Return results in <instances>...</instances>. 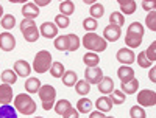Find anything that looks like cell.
<instances>
[{
    "mask_svg": "<svg viewBox=\"0 0 156 118\" xmlns=\"http://www.w3.org/2000/svg\"><path fill=\"white\" fill-rule=\"evenodd\" d=\"M69 23H70L69 17L62 16V14H58V16L55 17V25H56V27H59V28H67Z\"/></svg>",
    "mask_w": 156,
    "mask_h": 118,
    "instance_id": "f35d334b",
    "label": "cell"
},
{
    "mask_svg": "<svg viewBox=\"0 0 156 118\" xmlns=\"http://www.w3.org/2000/svg\"><path fill=\"white\" fill-rule=\"evenodd\" d=\"M31 70H33V69L30 67V64H28L27 61L19 59V61H16V62H14V73H16L17 76L27 78V76H30Z\"/></svg>",
    "mask_w": 156,
    "mask_h": 118,
    "instance_id": "7c38bea8",
    "label": "cell"
},
{
    "mask_svg": "<svg viewBox=\"0 0 156 118\" xmlns=\"http://www.w3.org/2000/svg\"><path fill=\"white\" fill-rule=\"evenodd\" d=\"M75 89H76V93H80V95H87L89 92H90V84L87 81H76L75 84Z\"/></svg>",
    "mask_w": 156,
    "mask_h": 118,
    "instance_id": "d590c367",
    "label": "cell"
},
{
    "mask_svg": "<svg viewBox=\"0 0 156 118\" xmlns=\"http://www.w3.org/2000/svg\"><path fill=\"white\" fill-rule=\"evenodd\" d=\"M117 76L122 83H128L134 78V70L129 67V65H122V67L117 70Z\"/></svg>",
    "mask_w": 156,
    "mask_h": 118,
    "instance_id": "2e32d148",
    "label": "cell"
},
{
    "mask_svg": "<svg viewBox=\"0 0 156 118\" xmlns=\"http://www.w3.org/2000/svg\"><path fill=\"white\" fill-rule=\"evenodd\" d=\"M137 104L145 107H153L156 104V93L154 90H142L137 93Z\"/></svg>",
    "mask_w": 156,
    "mask_h": 118,
    "instance_id": "8992f818",
    "label": "cell"
},
{
    "mask_svg": "<svg viewBox=\"0 0 156 118\" xmlns=\"http://www.w3.org/2000/svg\"><path fill=\"white\" fill-rule=\"evenodd\" d=\"M137 87H139V81L136 79V78H133V79L128 81V83H122V92L125 95L126 93H136Z\"/></svg>",
    "mask_w": 156,
    "mask_h": 118,
    "instance_id": "d4e9b609",
    "label": "cell"
},
{
    "mask_svg": "<svg viewBox=\"0 0 156 118\" xmlns=\"http://www.w3.org/2000/svg\"><path fill=\"white\" fill-rule=\"evenodd\" d=\"M125 98H126V95L123 93L122 90H112L111 93H109V99L112 101V104H115V106L123 104L125 103Z\"/></svg>",
    "mask_w": 156,
    "mask_h": 118,
    "instance_id": "83f0119b",
    "label": "cell"
},
{
    "mask_svg": "<svg viewBox=\"0 0 156 118\" xmlns=\"http://www.w3.org/2000/svg\"><path fill=\"white\" fill-rule=\"evenodd\" d=\"M12 101V89L9 84H0V104L5 106Z\"/></svg>",
    "mask_w": 156,
    "mask_h": 118,
    "instance_id": "5bb4252c",
    "label": "cell"
},
{
    "mask_svg": "<svg viewBox=\"0 0 156 118\" xmlns=\"http://www.w3.org/2000/svg\"><path fill=\"white\" fill-rule=\"evenodd\" d=\"M83 62L87 65V67H98L100 56L97 53H92V51H87V53L83 56Z\"/></svg>",
    "mask_w": 156,
    "mask_h": 118,
    "instance_id": "ffe728a7",
    "label": "cell"
},
{
    "mask_svg": "<svg viewBox=\"0 0 156 118\" xmlns=\"http://www.w3.org/2000/svg\"><path fill=\"white\" fill-rule=\"evenodd\" d=\"M97 20L95 19H92V17H87V19H84L83 20V28L86 30V31H89V33H92L95 28H97Z\"/></svg>",
    "mask_w": 156,
    "mask_h": 118,
    "instance_id": "74e56055",
    "label": "cell"
},
{
    "mask_svg": "<svg viewBox=\"0 0 156 118\" xmlns=\"http://www.w3.org/2000/svg\"><path fill=\"white\" fill-rule=\"evenodd\" d=\"M64 65L61 62H51V67H50V75L53 78H62L64 75Z\"/></svg>",
    "mask_w": 156,
    "mask_h": 118,
    "instance_id": "4dcf8cb0",
    "label": "cell"
},
{
    "mask_svg": "<svg viewBox=\"0 0 156 118\" xmlns=\"http://www.w3.org/2000/svg\"><path fill=\"white\" fill-rule=\"evenodd\" d=\"M2 27L5 28V30H12L14 28V25H16V17L12 16V14H6V16H3L2 17Z\"/></svg>",
    "mask_w": 156,
    "mask_h": 118,
    "instance_id": "e575fe53",
    "label": "cell"
},
{
    "mask_svg": "<svg viewBox=\"0 0 156 118\" xmlns=\"http://www.w3.org/2000/svg\"><path fill=\"white\" fill-rule=\"evenodd\" d=\"M89 12H90V17L97 20V19L103 17V14H105V6H103L101 3H94L92 6H90Z\"/></svg>",
    "mask_w": 156,
    "mask_h": 118,
    "instance_id": "f546056e",
    "label": "cell"
},
{
    "mask_svg": "<svg viewBox=\"0 0 156 118\" xmlns=\"http://www.w3.org/2000/svg\"><path fill=\"white\" fill-rule=\"evenodd\" d=\"M20 31H22V34H23V37H25V41H27V42H36L39 39V36H41V34H39L37 27H36V23H34V20H31V19H23L22 20Z\"/></svg>",
    "mask_w": 156,
    "mask_h": 118,
    "instance_id": "5b68a950",
    "label": "cell"
},
{
    "mask_svg": "<svg viewBox=\"0 0 156 118\" xmlns=\"http://www.w3.org/2000/svg\"><path fill=\"white\" fill-rule=\"evenodd\" d=\"M109 23L122 28L123 23H125V16L122 14V12H112V14L109 16Z\"/></svg>",
    "mask_w": 156,
    "mask_h": 118,
    "instance_id": "d6a6232c",
    "label": "cell"
},
{
    "mask_svg": "<svg viewBox=\"0 0 156 118\" xmlns=\"http://www.w3.org/2000/svg\"><path fill=\"white\" fill-rule=\"evenodd\" d=\"M90 109H92V101H90L89 98L78 99V103H76L78 113H87V112H90Z\"/></svg>",
    "mask_w": 156,
    "mask_h": 118,
    "instance_id": "44dd1931",
    "label": "cell"
},
{
    "mask_svg": "<svg viewBox=\"0 0 156 118\" xmlns=\"http://www.w3.org/2000/svg\"><path fill=\"white\" fill-rule=\"evenodd\" d=\"M145 23H147V27H148L151 31L156 30V12H154V11H150V12H148V16H147V19H145Z\"/></svg>",
    "mask_w": 156,
    "mask_h": 118,
    "instance_id": "60d3db41",
    "label": "cell"
},
{
    "mask_svg": "<svg viewBox=\"0 0 156 118\" xmlns=\"http://www.w3.org/2000/svg\"><path fill=\"white\" fill-rule=\"evenodd\" d=\"M144 53L150 62H154L156 61V42H151L150 47L147 48V51H144Z\"/></svg>",
    "mask_w": 156,
    "mask_h": 118,
    "instance_id": "ab89813d",
    "label": "cell"
},
{
    "mask_svg": "<svg viewBox=\"0 0 156 118\" xmlns=\"http://www.w3.org/2000/svg\"><path fill=\"white\" fill-rule=\"evenodd\" d=\"M3 17V6H2V3H0V19Z\"/></svg>",
    "mask_w": 156,
    "mask_h": 118,
    "instance_id": "681fc988",
    "label": "cell"
},
{
    "mask_svg": "<svg viewBox=\"0 0 156 118\" xmlns=\"http://www.w3.org/2000/svg\"><path fill=\"white\" fill-rule=\"evenodd\" d=\"M112 90H114V81H112V78L103 76V79L98 83V92H100V93H111Z\"/></svg>",
    "mask_w": 156,
    "mask_h": 118,
    "instance_id": "e0dca14e",
    "label": "cell"
},
{
    "mask_svg": "<svg viewBox=\"0 0 156 118\" xmlns=\"http://www.w3.org/2000/svg\"><path fill=\"white\" fill-rule=\"evenodd\" d=\"M126 31H131V33H139V34H144V27H142V23L139 22H133L131 25L128 27Z\"/></svg>",
    "mask_w": 156,
    "mask_h": 118,
    "instance_id": "7bdbcfd3",
    "label": "cell"
},
{
    "mask_svg": "<svg viewBox=\"0 0 156 118\" xmlns=\"http://www.w3.org/2000/svg\"><path fill=\"white\" fill-rule=\"evenodd\" d=\"M154 6H156V3L154 2H147V0H144V2H142V8H144L145 11H154Z\"/></svg>",
    "mask_w": 156,
    "mask_h": 118,
    "instance_id": "f6af8a7d",
    "label": "cell"
},
{
    "mask_svg": "<svg viewBox=\"0 0 156 118\" xmlns=\"http://www.w3.org/2000/svg\"><path fill=\"white\" fill-rule=\"evenodd\" d=\"M103 39H105L106 42H115L119 41L120 36H122V30L120 27H115V25H108V27H105V30H103Z\"/></svg>",
    "mask_w": 156,
    "mask_h": 118,
    "instance_id": "ba28073f",
    "label": "cell"
},
{
    "mask_svg": "<svg viewBox=\"0 0 156 118\" xmlns=\"http://www.w3.org/2000/svg\"><path fill=\"white\" fill-rule=\"evenodd\" d=\"M137 64L140 65V67H144V69H147V67H150V61L147 59V56H145V53L142 51V53H139L137 55Z\"/></svg>",
    "mask_w": 156,
    "mask_h": 118,
    "instance_id": "b9f144b4",
    "label": "cell"
},
{
    "mask_svg": "<svg viewBox=\"0 0 156 118\" xmlns=\"http://www.w3.org/2000/svg\"><path fill=\"white\" fill-rule=\"evenodd\" d=\"M0 118H17V110L9 104L0 106Z\"/></svg>",
    "mask_w": 156,
    "mask_h": 118,
    "instance_id": "484cf974",
    "label": "cell"
},
{
    "mask_svg": "<svg viewBox=\"0 0 156 118\" xmlns=\"http://www.w3.org/2000/svg\"><path fill=\"white\" fill-rule=\"evenodd\" d=\"M89 118H105V115H103L100 110H95V112H90Z\"/></svg>",
    "mask_w": 156,
    "mask_h": 118,
    "instance_id": "bcb514c9",
    "label": "cell"
},
{
    "mask_svg": "<svg viewBox=\"0 0 156 118\" xmlns=\"http://www.w3.org/2000/svg\"><path fill=\"white\" fill-rule=\"evenodd\" d=\"M95 107L100 112H109L112 109V101L109 99V96H100L95 101Z\"/></svg>",
    "mask_w": 156,
    "mask_h": 118,
    "instance_id": "d6986e66",
    "label": "cell"
},
{
    "mask_svg": "<svg viewBox=\"0 0 156 118\" xmlns=\"http://www.w3.org/2000/svg\"><path fill=\"white\" fill-rule=\"evenodd\" d=\"M103 79V70L100 67H87L84 70V81L89 84H98Z\"/></svg>",
    "mask_w": 156,
    "mask_h": 118,
    "instance_id": "52a82bcc",
    "label": "cell"
},
{
    "mask_svg": "<svg viewBox=\"0 0 156 118\" xmlns=\"http://www.w3.org/2000/svg\"><path fill=\"white\" fill-rule=\"evenodd\" d=\"M39 34L44 36L45 39H53L58 34V27L51 22H44L41 27H39Z\"/></svg>",
    "mask_w": 156,
    "mask_h": 118,
    "instance_id": "8fae6325",
    "label": "cell"
},
{
    "mask_svg": "<svg viewBox=\"0 0 156 118\" xmlns=\"http://www.w3.org/2000/svg\"><path fill=\"white\" fill-rule=\"evenodd\" d=\"M2 81L5 84H14L17 81V75L14 73V70H3L2 72Z\"/></svg>",
    "mask_w": 156,
    "mask_h": 118,
    "instance_id": "1f68e13d",
    "label": "cell"
},
{
    "mask_svg": "<svg viewBox=\"0 0 156 118\" xmlns=\"http://www.w3.org/2000/svg\"><path fill=\"white\" fill-rule=\"evenodd\" d=\"M36 118H44V116H36Z\"/></svg>",
    "mask_w": 156,
    "mask_h": 118,
    "instance_id": "f5cc1de1",
    "label": "cell"
},
{
    "mask_svg": "<svg viewBox=\"0 0 156 118\" xmlns=\"http://www.w3.org/2000/svg\"><path fill=\"white\" fill-rule=\"evenodd\" d=\"M37 93H39V98H41V101H42V109L44 110H50L55 106L56 90H55L53 86H50V84L41 86V89L37 90Z\"/></svg>",
    "mask_w": 156,
    "mask_h": 118,
    "instance_id": "3957f363",
    "label": "cell"
},
{
    "mask_svg": "<svg viewBox=\"0 0 156 118\" xmlns=\"http://www.w3.org/2000/svg\"><path fill=\"white\" fill-rule=\"evenodd\" d=\"M134 56H136V55H134L129 48H120L119 51H117V55H115L117 61H119L122 65H129V64H133V62L136 61Z\"/></svg>",
    "mask_w": 156,
    "mask_h": 118,
    "instance_id": "9c48e42d",
    "label": "cell"
},
{
    "mask_svg": "<svg viewBox=\"0 0 156 118\" xmlns=\"http://www.w3.org/2000/svg\"><path fill=\"white\" fill-rule=\"evenodd\" d=\"M119 5H120V9H122V14H125V16H129L136 11V2L134 0H119Z\"/></svg>",
    "mask_w": 156,
    "mask_h": 118,
    "instance_id": "ac0fdd59",
    "label": "cell"
},
{
    "mask_svg": "<svg viewBox=\"0 0 156 118\" xmlns=\"http://www.w3.org/2000/svg\"><path fill=\"white\" fill-rule=\"evenodd\" d=\"M84 3H86V5H94L95 2H92V0H84Z\"/></svg>",
    "mask_w": 156,
    "mask_h": 118,
    "instance_id": "f907efd6",
    "label": "cell"
},
{
    "mask_svg": "<svg viewBox=\"0 0 156 118\" xmlns=\"http://www.w3.org/2000/svg\"><path fill=\"white\" fill-rule=\"evenodd\" d=\"M142 37H144V34L126 31V34H125V44H126L129 48H137V47L142 44Z\"/></svg>",
    "mask_w": 156,
    "mask_h": 118,
    "instance_id": "4fadbf2b",
    "label": "cell"
},
{
    "mask_svg": "<svg viewBox=\"0 0 156 118\" xmlns=\"http://www.w3.org/2000/svg\"><path fill=\"white\" fill-rule=\"evenodd\" d=\"M62 118H78V110L73 109V107H70L66 113L62 115Z\"/></svg>",
    "mask_w": 156,
    "mask_h": 118,
    "instance_id": "ee69618b",
    "label": "cell"
},
{
    "mask_svg": "<svg viewBox=\"0 0 156 118\" xmlns=\"http://www.w3.org/2000/svg\"><path fill=\"white\" fill-rule=\"evenodd\" d=\"M14 109L23 115H33L36 112V103L28 93H20L14 98Z\"/></svg>",
    "mask_w": 156,
    "mask_h": 118,
    "instance_id": "7a4b0ae2",
    "label": "cell"
},
{
    "mask_svg": "<svg viewBox=\"0 0 156 118\" xmlns=\"http://www.w3.org/2000/svg\"><path fill=\"white\" fill-rule=\"evenodd\" d=\"M105 118H114V116H105Z\"/></svg>",
    "mask_w": 156,
    "mask_h": 118,
    "instance_id": "816d5d0a",
    "label": "cell"
},
{
    "mask_svg": "<svg viewBox=\"0 0 156 118\" xmlns=\"http://www.w3.org/2000/svg\"><path fill=\"white\" fill-rule=\"evenodd\" d=\"M150 81L151 83H156V67H153L150 70Z\"/></svg>",
    "mask_w": 156,
    "mask_h": 118,
    "instance_id": "7dc6e473",
    "label": "cell"
},
{
    "mask_svg": "<svg viewBox=\"0 0 156 118\" xmlns=\"http://www.w3.org/2000/svg\"><path fill=\"white\" fill-rule=\"evenodd\" d=\"M129 116L131 118H147L145 110H144L142 106H133L131 109H129Z\"/></svg>",
    "mask_w": 156,
    "mask_h": 118,
    "instance_id": "8d00e7d4",
    "label": "cell"
},
{
    "mask_svg": "<svg viewBox=\"0 0 156 118\" xmlns=\"http://www.w3.org/2000/svg\"><path fill=\"white\" fill-rule=\"evenodd\" d=\"M67 36V44H69V50L67 51H76L78 48H80L81 45V41H80V37H78L76 34H66Z\"/></svg>",
    "mask_w": 156,
    "mask_h": 118,
    "instance_id": "f1b7e54d",
    "label": "cell"
},
{
    "mask_svg": "<svg viewBox=\"0 0 156 118\" xmlns=\"http://www.w3.org/2000/svg\"><path fill=\"white\" fill-rule=\"evenodd\" d=\"M45 5H50V0H37L36 2V6H45Z\"/></svg>",
    "mask_w": 156,
    "mask_h": 118,
    "instance_id": "c3c4849f",
    "label": "cell"
},
{
    "mask_svg": "<svg viewBox=\"0 0 156 118\" xmlns=\"http://www.w3.org/2000/svg\"><path fill=\"white\" fill-rule=\"evenodd\" d=\"M55 48L59 51H67L69 44H67V36H58L55 39Z\"/></svg>",
    "mask_w": 156,
    "mask_h": 118,
    "instance_id": "836d02e7",
    "label": "cell"
},
{
    "mask_svg": "<svg viewBox=\"0 0 156 118\" xmlns=\"http://www.w3.org/2000/svg\"><path fill=\"white\" fill-rule=\"evenodd\" d=\"M81 44L86 47V50L89 51H92V53H100V51H105L108 44L106 41L103 37H100L98 34L95 33H86L84 37H83V41Z\"/></svg>",
    "mask_w": 156,
    "mask_h": 118,
    "instance_id": "6da1fadb",
    "label": "cell"
},
{
    "mask_svg": "<svg viewBox=\"0 0 156 118\" xmlns=\"http://www.w3.org/2000/svg\"><path fill=\"white\" fill-rule=\"evenodd\" d=\"M76 81H78V76H76L75 72H72V70L64 72V75H62V84H64V86L73 87V86L76 84Z\"/></svg>",
    "mask_w": 156,
    "mask_h": 118,
    "instance_id": "7402d4cb",
    "label": "cell"
},
{
    "mask_svg": "<svg viewBox=\"0 0 156 118\" xmlns=\"http://www.w3.org/2000/svg\"><path fill=\"white\" fill-rule=\"evenodd\" d=\"M14 47H16V39L11 33L5 31L0 34V48L3 51H11V50H14Z\"/></svg>",
    "mask_w": 156,
    "mask_h": 118,
    "instance_id": "30bf717a",
    "label": "cell"
},
{
    "mask_svg": "<svg viewBox=\"0 0 156 118\" xmlns=\"http://www.w3.org/2000/svg\"><path fill=\"white\" fill-rule=\"evenodd\" d=\"M51 67V55L47 50H41L37 51V55L34 56L33 61V70L36 73H45L47 70H50Z\"/></svg>",
    "mask_w": 156,
    "mask_h": 118,
    "instance_id": "277c9868",
    "label": "cell"
},
{
    "mask_svg": "<svg viewBox=\"0 0 156 118\" xmlns=\"http://www.w3.org/2000/svg\"><path fill=\"white\" fill-rule=\"evenodd\" d=\"M22 14H23L25 19H31V20H33L34 17L39 16V8H37L36 3H33V2L23 3V6H22Z\"/></svg>",
    "mask_w": 156,
    "mask_h": 118,
    "instance_id": "9a60e30c",
    "label": "cell"
},
{
    "mask_svg": "<svg viewBox=\"0 0 156 118\" xmlns=\"http://www.w3.org/2000/svg\"><path fill=\"white\" fill-rule=\"evenodd\" d=\"M39 89H41V81H39L37 78H28V79L25 81V90H27L28 93H36Z\"/></svg>",
    "mask_w": 156,
    "mask_h": 118,
    "instance_id": "603a6c76",
    "label": "cell"
},
{
    "mask_svg": "<svg viewBox=\"0 0 156 118\" xmlns=\"http://www.w3.org/2000/svg\"><path fill=\"white\" fill-rule=\"evenodd\" d=\"M55 112L58 113V115H64V113H66L70 107H72V104H70V101L69 99H59L58 103H55Z\"/></svg>",
    "mask_w": 156,
    "mask_h": 118,
    "instance_id": "cb8c5ba5",
    "label": "cell"
},
{
    "mask_svg": "<svg viewBox=\"0 0 156 118\" xmlns=\"http://www.w3.org/2000/svg\"><path fill=\"white\" fill-rule=\"evenodd\" d=\"M59 11H61V14H62V16L69 17L70 14H73V11H75V5H73V2H70V0L61 2V3H59Z\"/></svg>",
    "mask_w": 156,
    "mask_h": 118,
    "instance_id": "4316f807",
    "label": "cell"
}]
</instances>
